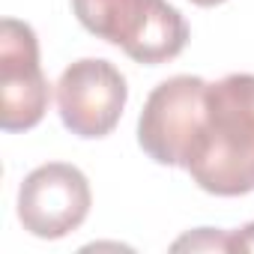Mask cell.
<instances>
[{"mask_svg":"<svg viewBox=\"0 0 254 254\" xmlns=\"http://www.w3.org/2000/svg\"><path fill=\"white\" fill-rule=\"evenodd\" d=\"M191 3H194V6H206V9H209V6H221V3H227V0H191Z\"/></svg>","mask_w":254,"mask_h":254,"instance_id":"9c48e42d","label":"cell"},{"mask_svg":"<svg viewBox=\"0 0 254 254\" xmlns=\"http://www.w3.org/2000/svg\"><path fill=\"white\" fill-rule=\"evenodd\" d=\"M72 12L87 33L123 48L135 63H168L189 42V24L168 0H72Z\"/></svg>","mask_w":254,"mask_h":254,"instance_id":"7a4b0ae2","label":"cell"},{"mask_svg":"<svg viewBox=\"0 0 254 254\" xmlns=\"http://www.w3.org/2000/svg\"><path fill=\"white\" fill-rule=\"evenodd\" d=\"M186 171L218 197L254 191V75L236 72L206 90V114Z\"/></svg>","mask_w":254,"mask_h":254,"instance_id":"6da1fadb","label":"cell"},{"mask_svg":"<svg viewBox=\"0 0 254 254\" xmlns=\"http://www.w3.org/2000/svg\"><path fill=\"white\" fill-rule=\"evenodd\" d=\"M206 90L209 81L197 75H177L147 96L138 117V144L153 162L186 171L203 126Z\"/></svg>","mask_w":254,"mask_h":254,"instance_id":"3957f363","label":"cell"},{"mask_svg":"<svg viewBox=\"0 0 254 254\" xmlns=\"http://www.w3.org/2000/svg\"><path fill=\"white\" fill-rule=\"evenodd\" d=\"M51 87L39 63V39L30 24L3 18L0 24V126L27 132L48 111Z\"/></svg>","mask_w":254,"mask_h":254,"instance_id":"5b68a950","label":"cell"},{"mask_svg":"<svg viewBox=\"0 0 254 254\" xmlns=\"http://www.w3.org/2000/svg\"><path fill=\"white\" fill-rule=\"evenodd\" d=\"M230 251H254V221L230 233Z\"/></svg>","mask_w":254,"mask_h":254,"instance_id":"ba28073f","label":"cell"},{"mask_svg":"<svg viewBox=\"0 0 254 254\" xmlns=\"http://www.w3.org/2000/svg\"><path fill=\"white\" fill-rule=\"evenodd\" d=\"M183 248H191V251H230V233L200 227V230H194V233L174 242V251H183Z\"/></svg>","mask_w":254,"mask_h":254,"instance_id":"52a82bcc","label":"cell"},{"mask_svg":"<svg viewBox=\"0 0 254 254\" xmlns=\"http://www.w3.org/2000/svg\"><path fill=\"white\" fill-rule=\"evenodd\" d=\"M90 183L84 171L66 162H48L30 171L18 189V221L39 239L69 236L90 215Z\"/></svg>","mask_w":254,"mask_h":254,"instance_id":"8992f818","label":"cell"},{"mask_svg":"<svg viewBox=\"0 0 254 254\" xmlns=\"http://www.w3.org/2000/svg\"><path fill=\"white\" fill-rule=\"evenodd\" d=\"M129 87L120 69L102 57L75 60L57 81V111L63 126L87 141L105 138L123 117Z\"/></svg>","mask_w":254,"mask_h":254,"instance_id":"277c9868","label":"cell"}]
</instances>
